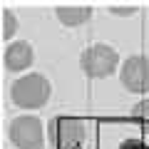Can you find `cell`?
<instances>
[{"label": "cell", "instance_id": "6da1fadb", "mask_svg": "<svg viewBox=\"0 0 149 149\" xmlns=\"http://www.w3.org/2000/svg\"><path fill=\"white\" fill-rule=\"evenodd\" d=\"M50 92H52V85H50L47 77L30 72L25 77H20V80H15V85L10 90V97L22 109H40V107L47 104Z\"/></svg>", "mask_w": 149, "mask_h": 149}, {"label": "cell", "instance_id": "7a4b0ae2", "mask_svg": "<svg viewBox=\"0 0 149 149\" xmlns=\"http://www.w3.org/2000/svg\"><path fill=\"white\" fill-rule=\"evenodd\" d=\"M80 65H82L87 77H109L119 65V52L112 45L97 42V45H92V47H87L82 52Z\"/></svg>", "mask_w": 149, "mask_h": 149}, {"label": "cell", "instance_id": "3957f363", "mask_svg": "<svg viewBox=\"0 0 149 149\" xmlns=\"http://www.w3.org/2000/svg\"><path fill=\"white\" fill-rule=\"evenodd\" d=\"M10 142L15 144L17 149H42L45 144V129L42 122L32 114H22V117H15L10 122Z\"/></svg>", "mask_w": 149, "mask_h": 149}, {"label": "cell", "instance_id": "277c9868", "mask_svg": "<svg viewBox=\"0 0 149 149\" xmlns=\"http://www.w3.org/2000/svg\"><path fill=\"white\" fill-rule=\"evenodd\" d=\"M50 139L57 149H80L85 144V124L74 117H57L50 124Z\"/></svg>", "mask_w": 149, "mask_h": 149}, {"label": "cell", "instance_id": "5b68a950", "mask_svg": "<svg viewBox=\"0 0 149 149\" xmlns=\"http://www.w3.org/2000/svg\"><path fill=\"white\" fill-rule=\"evenodd\" d=\"M122 85L129 92H149V57H127V62L122 65Z\"/></svg>", "mask_w": 149, "mask_h": 149}, {"label": "cell", "instance_id": "8992f818", "mask_svg": "<svg viewBox=\"0 0 149 149\" xmlns=\"http://www.w3.org/2000/svg\"><path fill=\"white\" fill-rule=\"evenodd\" d=\"M35 60V50H32L30 42L25 40H17V42H10L5 47V55H3V62L10 72H20V70H27Z\"/></svg>", "mask_w": 149, "mask_h": 149}, {"label": "cell", "instance_id": "52a82bcc", "mask_svg": "<svg viewBox=\"0 0 149 149\" xmlns=\"http://www.w3.org/2000/svg\"><path fill=\"white\" fill-rule=\"evenodd\" d=\"M55 13H57V20L62 22V25H67V27L85 25L92 17V8L90 5H60Z\"/></svg>", "mask_w": 149, "mask_h": 149}, {"label": "cell", "instance_id": "ba28073f", "mask_svg": "<svg viewBox=\"0 0 149 149\" xmlns=\"http://www.w3.org/2000/svg\"><path fill=\"white\" fill-rule=\"evenodd\" d=\"M132 119H134L142 129H147V132H149V100H142V102H137V104H134Z\"/></svg>", "mask_w": 149, "mask_h": 149}, {"label": "cell", "instance_id": "9c48e42d", "mask_svg": "<svg viewBox=\"0 0 149 149\" xmlns=\"http://www.w3.org/2000/svg\"><path fill=\"white\" fill-rule=\"evenodd\" d=\"M15 32H17V17L8 8H3V32L0 35H3V40H10Z\"/></svg>", "mask_w": 149, "mask_h": 149}, {"label": "cell", "instance_id": "30bf717a", "mask_svg": "<svg viewBox=\"0 0 149 149\" xmlns=\"http://www.w3.org/2000/svg\"><path fill=\"white\" fill-rule=\"evenodd\" d=\"M119 149H149V147L144 142H137V139H127V142H122Z\"/></svg>", "mask_w": 149, "mask_h": 149}]
</instances>
